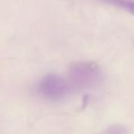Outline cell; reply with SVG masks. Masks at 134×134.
I'll list each match as a JSON object with an SVG mask.
<instances>
[{"instance_id": "obj_2", "label": "cell", "mask_w": 134, "mask_h": 134, "mask_svg": "<svg viewBox=\"0 0 134 134\" xmlns=\"http://www.w3.org/2000/svg\"><path fill=\"white\" fill-rule=\"evenodd\" d=\"M74 90L69 80L58 75H47L38 85V91L44 98L59 101L69 96Z\"/></svg>"}, {"instance_id": "obj_3", "label": "cell", "mask_w": 134, "mask_h": 134, "mask_svg": "<svg viewBox=\"0 0 134 134\" xmlns=\"http://www.w3.org/2000/svg\"><path fill=\"white\" fill-rule=\"evenodd\" d=\"M101 3L122 8L134 15V0H99Z\"/></svg>"}, {"instance_id": "obj_1", "label": "cell", "mask_w": 134, "mask_h": 134, "mask_svg": "<svg viewBox=\"0 0 134 134\" xmlns=\"http://www.w3.org/2000/svg\"><path fill=\"white\" fill-rule=\"evenodd\" d=\"M103 79L101 68L95 63L79 62L72 64L68 73V80L74 89H90Z\"/></svg>"}]
</instances>
